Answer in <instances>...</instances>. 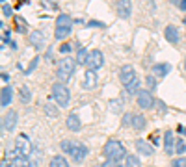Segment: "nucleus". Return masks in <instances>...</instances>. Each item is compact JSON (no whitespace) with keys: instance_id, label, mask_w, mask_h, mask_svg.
<instances>
[{"instance_id":"1","label":"nucleus","mask_w":186,"mask_h":167,"mask_svg":"<svg viewBox=\"0 0 186 167\" xmlns=\"http://www.w3.org/2000/svg\"><path fill=\"white\" fill-rule=\"evenodd\" d=\"M73 32V19L69 17V15H65V13H61V15H58V19H56V30H54V37L56 39H65V37H69V33Z\"/></svg>"},{"instance_id":"2","label":"nucleus","mask_w":186,"mask_h":167,"mask_svg":"<svg viewBox=\"0 0 186 167\" xmlns=\"http://www.w3.org/2000/svg\"><path fill=\"white\" fill-rule=\"evenodd\" d=\"M102 152H104V156H106L108 160H114V162L121 160V158H127V156H125V147H123V143L117 141V139H110V141H106Z\"/></svg>"},{"instance_id":"3","label":"nucleus","mask_w":186,"mask_h":167,"mask_svg":"<svg viewBox=\"0 0 186 167\" xmlns=\"http://www.w3.org/2000/svg\"><path fill=\"white\" fill-rule=\"evenodd\" d=\"M75 65H76V61L71 59L69 56H67V58H61V59L58 61V69H56L58 78H60L61 82L69 80V78L73 76V73H75Z\"/></svg>"},{"instance_id":"4","label":"nucleus","mask_w":186,"mask_h":167,"mask_svg":"<svg viewBox=\"0 0 186 167\" xmlns=\"http://www.w3.org/2000/svg\"><path fill=\"white\" fill-rule=\"evenodd\" d=\"M52 97L56 100L58 106H67L69 100H71V93H69V87L61 82H56L52 84Z\"/></svg>"},{"instance_id":"5","label":"nucleus","mask_w":186,"mask_h":167,"mask_svg":"<svg viewBox=\"0 0 186 167\" xmlns=\"http://www.w3.org/2000/svg\"><path fill=\"white\" fill-rule=\"evenodd\" d=\"M15 151L19 152V156H24V158H28L32 154L34 147H32V141L26 134H20L15 138Z\"/></svg>"},{"instance_id":"6","label":"nucleus","mask_w":186,"mask_h":167,"mask_svg":"<svg viewBox=\"0 0 186 167\" xmlns=\"http://www.w3.org/2000/svg\"><path fill=\"white\" fill-rule=\"evenodd\" d=\"M102 63H104V56H102V52L101 50H91L89 52V56H88V69H91V71H97V69H101L102 67Z\"/></svg>"},{"instance_id":"7","label":"nucleus","mask_w":186,"mask_h":167,"mask_svg":"<svg viewBox=\"0 0 186 167\" xmlns=\"http://www.w3.org/2000/svg\"><path fill=\"white\" fill-rule=\"evenodd\" d=\"M138 106L142 108V110H151L153 106H155V97L151 95V91H145V89H142L140 93H138Z\"/></svg>"},{"instance_id":"8","label":"nucleus","mask_w":186,"mask_h":167,"mask_svg":"<svg viewBox=\"0 0 186 167\" xmlns=\"http://www.w3.org/2000/svg\"><path fill=\"white\" fill-rule=\"evenodd\" d=\"M17 121H19V113L15 110H7V113L2 117V128L6 132H11L17 126Z\"/></svg>"},{"instance_id":"9","label":"nucleus","mask_w":186,"mask_h":167,"mask_svg":"<svg viewBox=\"0 0 186 167\" xmlns=\"http://www.w3.org/2000/svg\"><path fill=\"white\" fill-rule=\"evenodd\" d=\"M134 78H136L134 67H132L130 63H127V65H121V69H119V80H121V82L127 86V84H130Z\"/></svg>"},{"instance_id":"10","label":"nucleus","mask_w":186,"mask_h":167,"mask_svg":"<svg viewBox=\"0 0 186 167\" xmlns=\"http://www.w3.org/2000/svg\"><path fill=\"white\" fill-rule=\"evenodd\" d=\"M97 82H99V78H97V71H91V69H88L86 73H84V80H82V87L84 89H95L97 87Z\"/></svg>"},{"instance_id":"11","label":"nucleus","mask_w":186,"mask_h":167,"mask_svg":"<svg viewBox=\"0 0 186 167\" xmlns=\"http://www.w3.org/2000/svg\"><path fill=\"white\" fill-rule=\"evenodd\" d=\"M116 11H117V15H119L121 19H129L130 13H132V4H130L129 0H119V2L116 4Z\"/></svg>"},{"instance_id":"12","label":"nucleus","mask_w":186,"mask_h":167,"mask_svg":"<svg viewBox=\"0 0 186 167\" xmlns=\"http://www.w3.org/2000/svg\"><path fill=\"white\" fill-rule=\"evenodd\" d=\"M71 156L75 158V162H82V160L88 156V149H86V145L78 143V141H73V151H71Z\"/></svg>"},{"instance_id":"13","label":"nucleus","mask_w":186,"mask_h":167,"mask_svg":"<svg viewBox=\"0 0 186 167\" xmlns=\"http://www.w3.org/2000/svg\"><path fill=\"white\" fill-rule=\"evenodd\" d=\"M65 125H67V128H69L71 132H78V130L82 128V121H80V117H78L76 113H71V115H67V121H65Z\"/></svg>"},{"instance_id":"14","label":"nucleus","mask_w":186,"mask_h":167,"mask_svg":"<svg viewBox=\"0 0 186 167\" xmlns=\"http://www.w3.org/2000/svg\"><path fill=\"white\" fill-rule=\"evenodd\" d=\"M11 99H13V89L9 86L2 87V93H0V106L2 108H7L11 104Z\"/></svg>"},{"instance_id":"15","label":"nucleus","mask_w":186,"mask_h":167,"mask_svg":"<svg viewBox=\"0 0 186 167\" xmlns=\"http://www.w3.org/2000/svg\"><path fill=\"white\" fill-rule=\"evenodd\" d=\"M175 139H173V134L171 132H166V136H164V151H166V154H173L175 152Z\"/></svg>"},{"instance_id":"16","label":"nucleus","mask_w":186,"mask_h":167,"mask_svg":"<svg viewBox=\"0 0 186 167\" xmlns=\"http://www.w3.org/2000/svg\"><path fill=\"white\" fill-rule=\"evenodd\" d=\"M134 145H136V149H138L143 156H151V154H153V151H155V149H153V145H149V143H147V141H143V139H136V143H134Z\"/></svg>"},{"instance_id":"17","label":"nucleus","mask_w":186,"mask_h":167,"mask_svg":"<svg viewBox=\"0 0 186 167\" xmlns=\"http://www.w3.org/2000/svg\"><path fill=\"white\" fill-rule=\"evenodd\" d=\"M164 33H166V39L170 41V43H179V30L175 28V26H166V30H164Z\"/></svg>"},{"instance_id":"18","label":"nucleus","mask_w":186,"mask_h":167,"mask_svg":"<svg viewBox=\"0 0 186 167\" xmlns=\"http://www.w3.org/2000/svg\"><path fill=\"white\" fill-rule=\"evenodd\" d=\"M171 71V65L170 63H157L155 67H153V73L158 76V78H164V76H168V73Z\"/></svg>"},{"instance_id":"19","label":"nucleus","mask_w":186,"mask_h":167,"mask_svg":"<svg viewBox=\"0 0 186 167\" xmlns=\"http://www.w3.org/2000/svg\"><path fill=\"white\" fill-rule=\"evenodd\" d=\"M30 43H32V46H43V43H45V37H43V32H32L30 33Z\"/></svg>"},{"instance_id":"20","label":"nucleus","mask_w":186,"mask_h":167,"mask_svg":"<svg viewBox=\"0 0 186 167\" xmlns=\"http://www.w3.org/2000/svg\"><path fill=\"white\" fill-rule=\"evenodd\" d=\"M125 87H127V93H129V95L140 93V87H142V80H140V76H136V78H134L130 84H127Z\"/></svg>"},{"instance_id":"21","label":"nucleus","mask_w":186,"mask_h":167,"mask_svg":"<svg viewBox=\"0 0 186 167\" xmlns=\"http://www.w3.org/2000/svg\"><path fill=\"white\" fill-rule=\"evenodd\" d=\"M134 130H143L145 126H147V119L143 117V115H134L132 117V125H130Z\"/></svg>"},{"instance_id":"22","label":"nucleus","mask_w":186,"mask_h":167,"mask_svg":"<svg viewBox=\"0 0 186 167\" xmlns=\"http://www.w3.org/2000/svg\"><path fill=\"white\" fill-rule=\"evenodd\" d=\"M125 167H142V162H140L138 156L127 154V158H125Z\"/></svg>"},{"instance_id":"23","label":"nucleus","mask_w":186,"mask_h":167,"mask_svg":"<svg viewBox=\"0 0 186 167\" xmlns=\"http://www.w3.org/2000/svg\"><path fill=\"white\" fill-rule=\"evenodd\" d=\"M19 97H20V102H22V104H28V102L32 100V93H30V89H28L26 86H22V87H20Z\"/></svg>"},{"instance_id":"24","label":"nucleus","mask_w":186,"mask_h":167,"mask_svg":"<svg viewBox=\"0 0 186 167\" xmlns=\"http://www.w3.org/2000/svg\"><path fill=\"white\" fill-rule=\"evenodd\" d=\"M48 167H69V164H67V160H65L63 156H54V158L50 160Z\"/></svg>"},{"instance_id":"25","label":"nucleus","mask_w":186,"mask_h":167,"mask_svg":"<svg viewBox=\"0 0 186 167\" xmlns=\"http://www.w3.org/2000/svg\"><path fill=\"white\" fill-rule=\"evenodd\" d=\"M11 167H32L30 164V158H24V156H19L11 162Z\"/></svg>"},{"instance_id":"26","label":"nucleus","mask_w":186,"mask_h":167,"mask_svg":"<svg viewBox=\"0 0 186 167\" xmlns=\"http://www.w3.org/2000/svg\"><path fill=\"white\" fill-rule=\"evenodd\" d=\"M88 56H89V52L82 46V48L78 50V54H76V61H78V63H88Z\"/></svg>"},{"instance_id":"27","label":"nucleus","mask_w":186,"mask_h":167,"mask_svg":"<svg viewBox=\"0 0 186 167\" xmlns=\"http://www.w3.org/2000/svg\"><path fill=\"white\" fill-rule=\"evenodd\" d=\"M45 113L48 115V117H58V108L56 106H52V104H45Z\"/></svg>"},{"instance_id":"28","label":"nucleus","mask_w":186,"mask_h":167,"mask_svg":"<svg viewBox=\"0 0 186 167\" xmlns=\"http://www.w3.org/2000/svg\"><path fill=\"white\" fill-rule=\"evenodd\" d=\"M175 152H177V154H184V152H186L184 139H177V143H175Z\"/></svg>"},{"instance_id":"29","label":"nucleus","mask_w":186,"mask_h":167,"mask_svg":"<svg viewBox=\"0 0 186 167\" xmlns=\"http://www.w3.org/2000/svg\"><path fill=\"white\" fill-rule=\"evenodd\" d=\"M60 147H61L63 152H69V154H71V151H73V141H71V139H63Z\"/></svg>"},{"instance_id":"30","label":"nucleus","mask_w":186,"mask_h":167,"mask_svg":"<svg viewBox=\"0 0 186 167\" xmlns=\"http://www.w3.org/2000/svg\"><path fill=\"white\" fill-rule=\"evenodd\" d=\"M132 117H134L132 113H125V115H123V121H121V125H123V126H127V125L130 126V125H132Z\"/></svg>"},{"instance_id":"31","label":"nucleus","mask_w":186,"mask_h":167,"mask_svg":"<svg viewBox=\"0 0 186 167\" xmlns=\"http://www.w3.org/2000/svg\"><path fill=\"white\" fill-rule=\"evenodd\" d=\"M171 167H186V160L177 158V160H173V162H171Z\"/></svg>"},{"instance_id":"32","label":"nucleus","mask_w":186,"mask_h":167,"mask_svg":"<svg viewBox=\"0 0 186 167\" xmlns=\"http://www.w3.org/2000/svg\"><path fill=\"white\" fill-rule=\"evenodd\" d=\"M11 11H13V9H11L9 4H2V13H4L6 17H11Z\"/></svg>"},{"instance_id":"33","label":"nucleus","mask_w":186,"mask_h":167,"mask_svg":"<svg viewBox=\"0 0 186 167\" xmlns=\"http://www.w3.org/2000/svg\"><path fill=\"white\" fill-rule=\"evenodd\" d=\"M69 50H71V45H69V43L60 45V52H63V54H65V52H69Z\"/></svg>"},{"instance_id":"34","label":"nucleus","mask_w":186,"mask_h":167,"mask_svg":"<svg viewBox=\"0 0 186 167\" xmlns=\"http://www.w3.org/2000/svg\"><path fill=\"white\" fill-rule=\"evenodd\" d=\"M37 61H39V58H34V59H32V65L28 67V71H26V73H32V71H34V67L37 65Z\"/></svg>"},{"instance_id":"35","label":"nucleus","mask_w":186,"mask_h":167,"mask_svg":"<svg viewBox=\"0 0 186 167\" xmlns=\"http://www.w3.org/2000/svg\"><path fill=\"white\" fill-rule=\"evenodd\" d=\"M102 167H117V162H114V160H108V162H104Z\"/></svg>"},{"instance_id":"36","label":"nucleus","mask_w":186,"mask_h":167,"mask_svg":"<svg viewBox=\"0 0 186 167\" xmlns=\"http://www.w3.org/2000/svg\"><path fill=\"white\" fill-rule=\"evenodd\" d=\"M147 84H149V87H151V89H155V86H157V84H155V78H153V76H147Z\"/></svg>"},{"instance_id":"37","label":"nucleus","mask_w":186,"mask_h":167,"mask_svg":"<svg viewBox=\"0 0 186 167\" xmlns=\"http://www.w3.org/2000/svg\"><path fill=\"white\" fill-rule=\"evenodd\" d=\"M110 106H114V108H112L114 112H119V110H121V106H119V100H116V102H112Z\"/></svg>"},{"instance_id":"38","label":"nucleus","mask_w":186,"mask_h":167,"mask_svg":"<svg viewBox=\"0 0 186 167\" xmlns=\"http://www.w3.org/2000/svg\"><path fill=\"white\" fill-rule=\"evenodd\" d=\"M177 6H179L183 11H186V0H177Z\"/></svg>"},{"instance_id":"39","label":"nucleus","mask_w":186,"mask_h":167,"mask_svg":"<svg viewBox=\"0 0 186 167\" xmlns=\"http://www.w3.org/2000/svg\"><path fill=\"white\" fill-rule=\"evenodd\" d=\"M0 76H2V82H9V74L7 73H2Z\"/></svg>"},{"instance_id":"40","label":"nucleus","mask_w":186,"mask_h":167,"mask_svg":"<svg viewBox=\"0 0 186 167\" xmlns=\"http://www.w3.org/2000/svg\"><path fill=\"white\" fill-rule=\"evenodd\" d=\"M179 130H181V132H183V134L186 136V128H184V126H179Z\"/></svg>"},{"instance_id":"41","label":"nucleus","mask_w":186,"mask_h":167,"mask_svg":"<svg viewBox=\"0 0 186 167\" xmlns=\"http://www.w3.org/2000/svg\"><path fill=\"white\" fill-rule=\"evenodd\" d=\"M184 69H186V58H184Z\"/></svg>"},{"instance_id":"42","label":"nucleus","mask_w":186,"mask_h":167,"mask_svg":"<svg viewBox=\"0 0 186 167\" xmlns=\"http://www.w3.org/2000/svg\"><path fill=\"white\" fill-rule=\"evenodd\" d=\"M184 24H186V17H184Z\"/></svg>"}]
</instances>
